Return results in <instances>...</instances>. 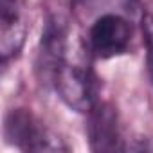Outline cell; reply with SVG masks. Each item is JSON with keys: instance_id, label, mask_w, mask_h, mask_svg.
<instances>
[{"instance_id": "5", "label": "cell", "mask_w": 153, "mask_h": 153, "mask_svg": "<svg viewBox=\"0 0 153 153\" xmlns=\"http://www.w3.org/2000/svg\"><path fill=\"white\" fill-rule=\"evenodd\" d=\"M142 33L146 40V49H148V65H149V74L153 79V16L146 15L142 18Z\"/></svg>"}, {"instance_id": "3", "label": "cell", "mask_w": 153, "mask_h": 153, "mask_svg": "<svg viewBox=\"0 0 153 153\" xmlns=\"http://www.w3.org/2000/svg\"><path fill=\"white\" fill-rule=\"evenodd\" d=\"M131 27L119 15L99 16L90 29V43L99 58H114L123 54L130 45Z\"/></svg>"}, {"instance_id": "2", "label": "cell", "mask_w": 153, "mask_h": 153, "mask_svg": "<svg viewBox=\"0 0 153 153\" xmlns=\"http://www.w3.org/2000/svg\"><path fill=\"white\" fill-rule=\"evenodd\" d=\"M6 133L11 142L24 149L33 151H56L65 149V146L59 142V139L52 137L43 124H40L31 114L25 110H13L6 123Z\"/></svg>"}, {"instance_id": "1", "label": "cell", "mask_w": 153, "mask_h": 153, "mask_svg": "<svg viewBox=\"0 0 153 153\" xmlns=\"http://www.w3.org/2000/svg\"><path fill=\"white\" fill-rule=\"evenodd\" d=\"M52 81L59 94V97L74 110L88 112L94 106L92 81L90 74L79 67L63 59L52 70Z\"/></svg>"}, {"instance_id": "4", "label": "cell", "mask_w": 153, "mask_h": 153, "mask_svg": "<svg viewBox=\"0 0 153 153\" xmlns=\"http://www.w3.org/2000/svg\"><path fill=\"white\" fill-rule=\"evenodd\" d=\"M90 140L94 149L117 148V117L114 108L101 105L94 110L90 121Z\"/></svg>"}]
</instances>
